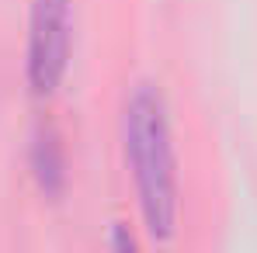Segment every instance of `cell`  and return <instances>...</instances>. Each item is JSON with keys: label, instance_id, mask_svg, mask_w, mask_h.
Returning <instances> with one entry per match:
<instances>
[{"label": "cell", "instance_id": "6da1fadb", "mask_svg": "<svg viewBox=\"0 0 257 253\" xmlns=\"http://www.w3.org/2000/svg\"><path fill=\"white\" fill-rule=\"evenodd\" d=\"M122 149L143 229L150 239L167 243L177 232L181 177H177L171 108L157 84L139 80L128 87L122 104Z\"/></svg>", "mask_w": 257, "mask_h": 253}, {"label": "cell", "instance_id": "7a4b0ae2", "mask_svg": "<svg viewBox=\"0 0 257 253\" xmlns=\"http://www.w3.org/2000/svg\"><path fill=\"white\" fill-rule=\"evenodd\" d=\"M73 56V0H32L28 42H25V80L35 97H52Z\"/></svg>", "mask_w": 257, "mask_h": 253}, {"label": "cell", "instance_id": "3957f363", "mask_svg": "<svg viewBox=\"0 0 257 253\" xmlns=\"http://www.w3.org/2000/svg\"><path fill=\"white\" fill-rule=\"evenodd\" d=\"M32 173L42 187V194H59L63 184H66V156H63V146L59 139L49 132L39 135L35 146H32Z\"/></svg>", "mask_w": 257, "mask_h": 253}]
</instances>
